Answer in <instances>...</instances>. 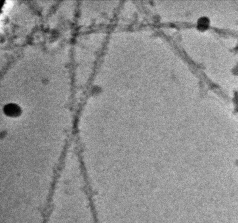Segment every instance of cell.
I'll use <instances>...</instances> for the list:
<instances>
[{
	"instance_id": "1",
	"label": "cell",
	"mask_w": 238,
	"mask_h": 223,
	"mask_svg": "<svg viewBox=\"0 0 238 223\" xmlns=\"http://www.w3.org/2000/svg\"><path fill=\"white\" fill-rule=\"evenodd\" d=\"M4 111L7 115L9 116H14L18 115L21 109L19 107L15 104H9L5 107Z\"/></svg>"
}]
</instances>
